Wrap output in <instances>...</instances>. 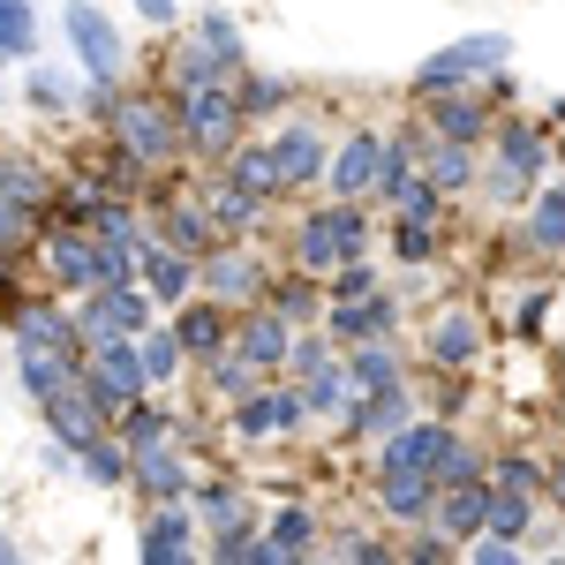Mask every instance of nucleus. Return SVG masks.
Masks as SVG:
<instances>
[{
    "label": "nucleus",
    "mask_w": 565,
    "mask_h": 565,
    "mask_svg": "<svg viewBox=\"0 0 565 565\" xmlns=\"http://www.w3.org/2000/svg\"><path fill=\"white\" fill-rule=\"evenodd\" d=\"M68 45H76V61H84L90 84L121 90L129 45H121V31H114V23H106V8H90V0H68Z\"/></svg>",
    "instance_id": "5"
},
{
    "label": "nucleus",
    "mask_w": 565,
    "mask_h": 565,
    "mask_svg": "<svg viewBox=\"0 0 565 565\" xmlns=\"http://www.w3.org/2000/svg\"><path fill=\"white\" fill-rule=\"evenodd\" d=\"M196 45L212 53L218 68H234V61H242V39H234V23H226V15H196Z\"/></svg>",
    "instance_id": "42"
},
{
    "label": "nucleus",
    "mask_w": 565,
    "mask_h": 565,
    "mask_svg": "<svg viewBox=\"0 0 565 565\" xmlns=\"http://www.w3.org/2000/svg\"><path fill=\"white\" fill-rule=\"evenodd\" d=\"M174 348L196 354V362H212V354L226 348V317H218L212 302H189V309L174 317Z\"/></svg>",
    "instance_id": "22"
},
{
    "label": "nucleus",
    "mask_w": 565,
    "mask_h": 565,
    "mask_svg": "<svg viewBox=\"0 0 565 565\" xmlns=\"http://www.w3.org/2000/svg\"><path fill=\"white\" fill-rule=\"evenodd\" d=\"M527 242H535V257H565V181H558V189H535Z\"/></svg>",
    "instance_id": "25"
},
{
    "label": "nucleus",
    "mask_w": 565,
    "mask_h": 565,
    "mask_svg": "<svg viewBox=\"0 0 565 565\" xmlns=\"http://www.w3.org/2000/svg\"><path fill=\"white\" fill-rule=\"evenodd\" d=\"M423 106H430V136H452V143H476V136H482V106H476V98L437 90V98H423Z\"/></svg>",
    "instance_id": "26"
},
{
    "label": "nucleus",
    "mask_w": 565,
    "mask_h": 565,
    "mask_svg": "<svg viewBox=\"0 0 565 565\" xmlns=\"http://www.w3.org/2000/svg\"><path fill=\"white\" fill-rule=\"evenodd\" d=\"M212 385H218V392H234V399H242V392H257V362H249L242 348H234V354L218 348V354H212Z\"/></svg>",
    "instance_id": "41"
},
{
    "label": "nucleus",
    "mask_w": 565,
    "mask_h": 565,
    "mask_svg": "<svg viewBox=\"0 0 565 565\" xmlns=\"http://www.w3.org/2000/svg\"><path fill=\"white\" fill-rule=\"evenodd\" d=\"M437 498H445V505H437V535H452V543H468V535L482 527V513H490V482H482V476L445 482Z\"/></svg>",
    "instance_id": "15"
},
{
    "label": "nucleus",
    "mask_w": 565,
    "mask_h": 565,
    "mask_svg": "<svg viewBox=\"0 0 565 565\" xmlns=\"http://www.w3.org/2000/svg\"><path fill=\"white\" fill-rule=\"evenodd\" d=\"M204 287L212 295H226V302H257L264 295V264L249 257V249H204Z\"/></svg>",
    "instance_id": "12"
},
{
    "label": "nucleus",
    "mask_w": 565,
    "mask_h": 565,
    "mask_svg": "<svg viewBox=\"0 0 565 565\" xmlns=\"http://www.w3.org/2000/svg\"><path fill=\"white\" fill-rule=\"evenodd\" d=\"M39 407H45V423H53V437H61L68 452H84L90 437H106V430H98V415H106V407H98V399H90L84 385H61V392H45Z\"/></svg>",
    "instance_id": "9"
},
{
    "label": "nucleus",
    "mask_w": 565,
    "mask_h": 565,
    "mask_svg": "<svg viewBox=\"0 0 565 565\" xmlns=\"http://www.w3.org/2000/svg\"><path fill=\"white\" fill-rule=\"evenodd\" d=\"M377 287V271H370V257H348L340 271H332V302H354V295H370Z\"/></svg>",
    "instance_id": "46"
},
{
    "label": "nucleus",
    "mask_w": 565,
    "mask_h": 565,
    "mask_svg": "<svg viewBox=\"0 0 565 565\" xmlns=\"http://www.w3.org/2000/svg\"><path fill=\"white\" fill-rule=\"evenodd\" d=\"M0 196H15V204H39V196H45V174L31 167V159H8V167H0Z\"/></svg>",
    "instance_id": "43"
},
{
    "label": "nucleus",
    "mask_w": 565,
    "mask_h": 565,
    "mask_svg": "<svg viewBox=\"0 0 565 565\" xmlns=\"http://www.w3.org/2000/svg\"><path fill=\"white\" fill-rule=\"evenodd\" d=\"M114 415H121V423H114V445H121V452H151V445H167V437H174V423H167V415H159V407H114Z\"/></svg>",
    "instance_id": "30"
},
{
    "label": "nucleus",
    "mask_w": 565,
    "mask_h": 565,
    "mask_svg": "<svg viewBox=\"0 0 565 565\" xmlns=\"http://www.w3.org/2000/svg\"><path fill=\"white\" fill-rule=\"evenodd\" d=\"M468 543H476V565H521V543H513V535H490V527H482Z\"/></svg>",
    "instance_id": "48"
},
{
    "label": "nucleus",
    "mask_w": 565,
    "mask_h": 565,
    "mask_svg": "<svg viewBox=\"0 0 565 565\" xmlns=\"http://www.w3.org/2000/svg\"><path fill=\"white\" fill-rule=\"evenodd\" d=\"M136 15L143 23H174V0H136Z\"/></svg>",
    "instance_id": "53"
},
{
    "label": "nucleus",
    "mask_w": 565,
    "mask_h": 565,
    "mask_svg": "<svg viewBox=\"0 0 565 565\" xmlns=\"http://www.w3.org/2000/svg\"><path fill=\"white\" fill-rule=\"evenodd\" d=\"M31 234V204H15V196H0V249H15Z\"/></svg>",
    "instance_id": "50"
},
{
    "label": "nucleus",
    "mask_w": 565,
    "mask_h": 565,
    "mask_svg": "<svg viewBox=\"0 0 565 565\" xmlns=\"http://www.w3.org/2000/svg\"><path fill=\"white\" fill-rule=\"evenodd\" d=\"M468 476H482L476 445H468V437H452V430H445V445H437V460H430V482L445 490V482H468Z\"/></svg>",
    "instance_id": "35"
},
{
    "label": "nucleus",
    "mask_w": 565,
    "mask_h": 565,
    "mask_svg": "<svg viewBox=\"0 0 565 565\" xmlns=\"http://www.w3.org/2000/svg\"><path fill=\"white\" fill-rule=\"evenodd\" d=\"M226 181H242L257 204H264V196H287V189H279V159H271V143H242V151L226 159Z\"/></svg>",
    "instance_id": "23"
},
{
    "label": "nucleus",
    "mask_w": 565,
    "mask_h": 565,
    "mask_svg": "<svg viewBox=\"0 0 565 565\" xmlns=\"http://www.w3.org/2000/svg\"><path fill=\"white\" fill-rule=\"evenodd\" d=\"M271 309H279V317H317V287L295 279V287H279V295H271Z\"/></svg>",
    "instance_id": "49"
},
{
    "label": "nucleus",
    "mask_w": 565,
    "mask_h": 565,
    "mask_svg": "<svg viewBox=\"0 0 565 565\" xmlns=\"http://www.w3.org/2000/svg\"><path fill=\"white\" fill-rule=\"evenodd\" d=\"M527 513H535L527 498H513V490H490V513H482V527H490V535H513V543H521ZM482 527H476V535H482Z\"/></svg>",
    "instance_id": "39"
},
{
    "label": "nucleus",
    "mask_w": 565,
    "mask_h": 565,
    "mask_svg": "<svg viewBox=\"0 0 565 565\" xmlns=\"http://www.w3.org/2000/svg\"><path fill=\"white\" fill-rule=\"evenodd\" d=\"M437 445H445V423H399V430H385V460L377 468H423L430 476Z\"/></svg>",
    "instance_id": "21"
},
{
    "label": "nucleus",
    "mask_w": 565,
    "mask_h": 565,
    "mask_svg": "<svg viewBox=\"0 0 565 565\" xmlns=\"http://www.w3.org/2000/svg\"><path fill=\"white\" fill-rule=\"evenodd\" d=\"M159 226H167V249H189V257H204V249L218 242V226L204 218V204H167Z\"/></svg>",
    "instance_id": "29"
},
{
    "label": "nucleus",
    "mask_w": 565,
    "mask_h": 565,
    "mask_svg": "<svg viewBox=\"0 0 565 565\" xmlns=\"http://www.w3.org/2000/svg\"><path fill=\"white\" fill-rule=\"evenodd\" d=\"M505 61H513V39H505V31L452 39L445 53H430V61L415 68V98H437V90H460V84H476V76H498Z\"/></svg>",
    "instance_id": "2"
},
{
    "label": "nucleus",
    "mask_w": 565,
    "mask_h": 565,
    "mask_svg": "<svg viewBox=\"0 0 565 565\" xmlns=\"http://www.w3.org/2000/svg\"><path fill=\"white\" fill-rule=\"evenodd\" d=\"M129 482H136V498H159L167 505V498L189 490V468H181L167 445H151V452H129Z\"/></svg>",
    "instance_id": "19"
},
{
    "label": "nucleus",
    "mask_w": 565,
    "mask_h": 565,
    "mask_svg": "<svg viewBox=\"0 0 565 565\" xmlns=\"http://www.w3.org/2000/svg\"><path fill=\"white\" fill-rule=\"evenodd\" d=\"M234 348L249 354L257 370H279V362H287V348H295V340H287V317H279V309H257V317H242Z\"/></svg>",
    "instance_id": "20"
},
{
    "label": "nucleus",
    "mask_w": 565,
    "mask_h": 565,
    "mask_svg": "<svg viewBox=\"0 0 565 565\" xmlns=\"http://www.w3.org/2000/svg\"><path fill=\"white\" fill-rule=\"evenodd\" d=\"M430 354H437V362H452V370H460V362L476 354V317H468V309H452V317H445V324L430 332Z\"/></svg>",
    "instance_id": "33"
},
{
    "label": "nucleus",
    "mask_w": 565,
    "mask_h": 565,
    "mask_svg": "<svg viewBox=\"0 0 565 565\" xmlns=\"http://www.w3.org/2000/svg\"><path fill=\"white\" fill-rule=\"evenodd\" d=\"M309 385H302V407L309 415H340L348 407V370H332V354L317 362V370H302Z\"/></svg>",
    "instance_id": "32"
},
{
    "label": "nucleus",
    "mask_w": 565,
    "mask_h": 565,
    "mask_svg": "<svg viewBox=\"0 0 565 565\" xmlns=\"http://www.w3.org/2000/svg\"><path fill=\"white\" fill-rule=\"evenodd\" d=\"M340 558H348V565H377V558H385V551H377L370 535H348V543H340Z\"/></svg>",
    "instance_id": "51"
},
{
    "label": "nucleus",
    "mask_w": 565,
    "mask_h": 565,
    "mask_svg": "<svg viewBox=\"0 0 565 565\" xmlns=\"http://www.w3.org/2000/svg\"><path fill=\"white\" fill-rule=\"evenodd\" d=\"M490 490H513V498H527V490H535V460H521V452H505V460L490 468Z\"/></svg>",
    "instance_id": "47"
},
{
    "label": "nucleus",
    "mask_w": 565,
    "mask_h": 565,
    "mask_svg": "<svg viewBox=\"0 0 565 565\" xmlns=\"http://www.w3.org/2000/svg\"><path fill=\"white\" fill-rule=\"evenodd\" d=\"M0 295H15V249H0Z\"/></svg>",
    "instance_id": "54"
},
{
    "label": "nucleus",
    "mask_w": 565,
    "mask_h": 565,
    "mask_svg": "<svg viewBox=\"0 0 565 565\" xmlns=\"http://www.w3.org/2000/svg\"><path fill=\"white\" fill-rule=\"evenodd\" d=\"M106 129H114V151H129L136 167H159V159H174V143H181V121H174V106L167 98H121L114 90V106H106Z\"/></svg>",
    "instance_id": "1"
},
{
    "label": "nucleus",
    "mask_w": 565,
    "mask_h": 565,
    "mask_svg": "<svg viewBox=\"0 0 565 565\" xmlns=\"http://www.w3.org/2000/svg\"><path fill=\"white\" fill-rule=\"evenodd\" d=\"M551 482H558V505H565V460H558V476H551Z\"/></svg>",
    "instance_id": "55"
},
{
    "label": "nucleus",
    "mask_w": 565,
    "mask_h": 565,
    "mask_svg": "<svg viewBox=\"0 0 565 565\" xmlns=\"http://www.w3.org/2000/svg\"><path fill=\"white\" fill-rule=\"evenodd\" d=\"M430 249H437V218L399 212V257H407V264H430Z\"/></svg>",
    "instance_id": "44"
},
{
    "label": "nucleus",
    "mask_w": 565,
    "mask_h": 565,
    "mask_svg": "<svg viewBox=\"0 0 565 565\" xmlns=\"http://www.w3.org/2000/svg\"><path fill=\"white\" fill-rule=\"evenodd\" d=\"M377 498H385V513L392 521H430V505H437V482L423 476V468H377Z\"/></svg>",
    "instance_id": "13"
},
{
    "label": "nucleus",
    "mask_w": 565,
    "mask_h": 565,
    "mask_svg": "<svg viewBox=\"0 0 565 565\" xmlns=\"http://www.w3.org/2000/svg\"><path fill=\"white\" fill-rule=\"evenodd\" d=\"M136 362H143V377L159 385V377H174L181 370V348H174V332H159V324H143L136 332Z\"/></svg>",
    "instance_id": "34"
},
{
    "label": "nucleus",
    "mask_w": 565,
    "mask_h": 565,
    "mask_svg": "<svg viewBox=\"0 0 565 565\" xmlns=\"http://www.w3.org/2000/svg\"><path fill=\"white\" fill-rule=\"evenodd\" d=\"M15 340H31V348H76V317L53 302H31V309H15Z\"/></svg>",
    "instance_id": "28"
},
{
    "label": "nucleus",
    "mask_w": 565,
    "mask_h": 565,
    "mask_svg": "<svg viewBox=\"0 0 565 565\" xmlns=\"http://www.w3.org/2000/svg\"><path fill=\"white\" fill-rule=\"evenodd\" d=\"M264 543H271V565H295L317 543V513L309 505H279V521L264 527Z\"/></svg>",
    "instance_id": "24"
},
{
    "label": "nucleus",
    "mask_w": 565,
    "mask_h": 565,
    "mask_svg": "<svg viewBox=\"0 0 565 565\" xmlns=\"http://www.w3.org/2000/svg\"><path fill=\"white\" fill-rule=\"evenodd\" d=\"M295 249H302V271L317 279V271H340L348 257H362V249H370V226H362V212L340 196V204H324L317 218H302V242H295Z\"/></svg>",
    "instance_id": "3"
},
{
    "label": "nucleus",
    "mask_w": 565,
    "mask_h": 565,
    "mask_svg": "<svg viewBox=\"0 0 565 565\" xmlns=\"http://www.w3.org/2000/svg\"><path fill=\"white\" fill-rule=\"evenodd\" d=\"M377 151H385V136L362 129V136H348V143L324 159V174H332V189H340L348 204H354V196H370V181H377Z\"/></svg>",
    "instance_id": "11"
},
{
    "label": "nucleus",
    "mask_w": 565,
    "mask_h": 565,
    "mask_svg": "<svg viewBox=\"0 0 565 565\" xmlns=\"http://www.w3.org/2000/svg\"><path fill=\"white\" fill-rule=\"evenodd\" d=\"M174 121H181V143H196V151H234V129H242V90H226V84L181 90Z\"/></svg>",
    "instance_id": "4"
},
{
    "label": "nucleus",
    "mask_w": 565,
    "mask_h": 565,
    "mask_svg": "<svg viewBox=\"0 0 565 565\" xmlns=\"http://www.w3.org/2000/svg\"><path fill=\"white\" fill-rule=\"evenodd\" d=\"M415 558H423V565H437V558H452V535H423V543H415Z\"/></svg>",
    "instance_id": "52"
},
{
    "label": "nucleus",
    "mask_w": 565,
    "mask_h": 565,
    "mask_svg": "<svg viewBox=\"0 0 565 565\" xmlns=\"http://www.w3.org/2000/svg\"><path fill=\"white\" fill-rule=\"evenodd\" d=\"M415 159H423V181H430L437 196H452V189H468V181H476V151H468V143H452V136H430Z\"/></svg>",
    "instance_id": "18"
},
{
    "label": "nucleus",
    "mask_w": 565,
    "mask_h": 565,
    "mask_svg": "<svg viewBox=\"0 0 565 565\" xmlns=\"http://www.w3.org/2000/svg\"><path fill=\"white\" fill-rule=\"evenodd\" d=\"M279 430V407H271V399H249V392H242V415H234V437H249V445H257V437H271Z\"/></svg>",
    "instance_id": "45"
},
{
    "label": "nucleus",
    "mask_w": 565,
    "mask_h": 565,
    "mask_svg": "<svg viewBox=\"0 0 565 565\" xmlns=\"http://www.w3.org/2000/svg\"><path fill=\"white\" fill-rule=\"evenodd\" d=\"M45 271L61 279V287H76V295H90L106 271H98V234L90 226H61L53 242H45Z\"/></svg>",
    "instance_id": "8"
},
{
    "label": "nucleus",
    "mask_w": 565,
    "mask_h": 565,
    "mask_svg": "<svg viewBox=\"0 0 565 565\" xmlns=\"http://www.w3.org/2000/svg\"><path fill=\"white\" fill-rule=\"evenodd\" d=\"M189 543H196V513H189L181 498H167V505L143 521V558H151V565H174Z\"/></svg>",
    "instance_id": "17"
},
{
    "label": "nucleus",
    "mask_w": 565,
    "mask_h": 565,
    "mask_svg": "<svg viewBox=\"0 0 565 565\" xmlns=\"http://www.w3.org/2000/svg\"><path fill=\"white\" fill-rule=\"evenodd\" d=\"M543 159H551V143H543V129H527V121H513V129H498V159H490V196L498 204H521L527 189H535V174H543Z\"/></svg>",
    "instance_id": "7"
},
{
    "label": "nucleus",
    "mask_w": 565,
    "mask_h": 565,
    "mask_svg": "<svg viewBox=\"0 0 565 565\" xmlns=\"http://www.w3.org/2000/svg\"><path fill=\"white\" fill-rule=\"evenodd\" d=\"M76 385H84L98 407H129L151 377H143V362H136V340H98V348H84V362H76Z\"/></svg>",
    "instance_id": "6"
},
{
    "label": "nucleus",
    "mask_w": 565,
    "mask_h": 565,
    "mask_svg": "<svg viewBox=\"0 0 565 565\" xmlns=\"http://www.w3.org/2000/svg\"><path fill=\"white\" fill-rule=\"evenodd\" d=\"M143 287H151V302H189V287H196V257L189 249H167V242H151L143 249Z\"/></svg>",
    "instance_id": "16"
},
{
    "label": "nucleus",
    "mask_w": 565,
    "mask_h": 565,
    "mask_svg": "<svg viewBox=\"0 0 565 565\" xmlns=\"http://www.w3.org/2000/svg\"><path fill=\"white\" fill-rule=\"evenodd\" d=\"M196 521L212 527V535H226V527L249 521V505H242V490H226V482H218V490H196Z\"/></svg>",
    "instance_id": "36"
},
{
    "label": "nucleus",
    "mask_w": 565,
    "mask_h": 565,
    "mask_svg": "<svg viewBox=\"0 0 565 565\" xmlns=\"http://www.w3.org/2000/svg\"><path fill=\"white\" fill-rule=\"evenodd\" d=\"M39 45V15L31 0H0V53H31Z\"/></svg>",
    "instance_id": "37"
},
{
    "label": "nucleus",
    "mask_w": 565,
    "mask_h": 565,
    "mask_svg": "<svg viewBox=\"0 0 565 565\" xmlns=\"http://www.w3.org/2000/svg\"><path fill=\"white\" fill-rule=\"evenodd\" d=\"M271 159H279V189H309V181L324 174V136L317 129H279L271 136Z\"/></svg>",
    "instance_id": "14"
},
{
    "label": "nucleus",
    "mask_w": 565,
    "mask_h": 565,
    "mask_svg": "<svg viewBox=\"0 0 565 565\" xmlns=\"http://www.w3.org/2000/svg\"><path fill=\"white\" fill-rule=\"evenodd\" d=\"M76 460H84L90 482H129V452H121V445H106V437H90Z\"/></svg>",
    "instance_id": "40"
},
{
    "label": "nucleus",
    "mask_w": 565,
    "mask_h": 565,
    "mask_svg": "<svg viewBox=\"0 0 565 565\" xmlns=\"http://www.w3.org/2000/svg\"><path fill=\"white\" fill-rule=\"evenodd\" d=\"M332 332H340V340H385L392 332V302L385 295H354V302L332 309Z\"/></svg>",
    "instance_id": "27"
},
{
    "label": "nucleus",
    "mask_w": 565,
    "mask_h": 565,
    "mask_svg": "<svg viewBox=\"0 0 565 565\" xmlns=\"http://www.w3.org/2000/svg\"><path fill=\"white\" fill-rule=\"evenodd\" d=\"M348 385L354 392H392V385H399V362H392L385 348H362V354H354V370H348Z\"/></svg>",
    "instance_id": "38"
},
{
    "label": "nucleus",
    "mask_w": 565,
    "mask_h": 565,
    "mask_svg": "<svg viewBox=\"0 0 565 565\" xmlns=\"http://www.w3.org/2000/svg\"><path fill=\"white\" fill-rule=\"evenodd\" d=\"M76 362H84V348H31V340H15V377H23L31 399L76 385Z\"/></svg>",
    "instance_id": "10"
},
{
    "label": "nucleus",
    "mask_w": 565,
    "mask_h": 565,
    "mask_svg": "<svg viewBox=\"0 0 565 565\" xmlns=\"http://www.w3.org/2000/svg\"><path fill=\"white\" fill-rule=\"evenodd\" d=\"M204 218H212L218 234H249V226H257V196H249L242 181H218L212 204H204Z\"/></svg>",
    "instance_id": "31"
}]
</instances>
